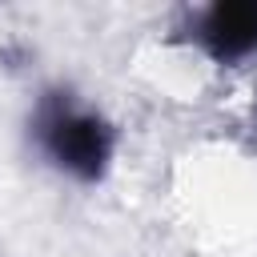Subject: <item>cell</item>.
<instances>
[{
    "label": "cell",
    "mask_w": 257,
    "mask_h": 257,
    "mask_svg": "<svg viewBox=\"0 0 257 257\" xmlns=\"http://www.w3.org/2000/svg\"><path fill=\"white\" fill-rule=\"evenodd\" d=\"M32 141L60 173L76 181H96L112 161L116 133L72 92H44L32 112Z\"/></svg>",
    "instance_id": "obj_1"
},
{
    "label": "cell",
    "mask_w": 257,
    "mask_h": 257,
    "mask_svg": "<svg viewBox=\"0 0 257 257\" xmlns=\"http://www.w3.org/2000/svg\"><path fill=\"white\" fill-rule=\"evenodd\" d=\"M193 40L221 64L257 56V0L213 4L193 20Z\"/></svg>",
    "instance_id": "obj_2"
}]
</instances>
